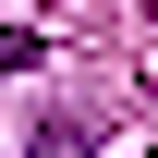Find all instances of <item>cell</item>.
Masks as SVG:
<instances>
[{"label": "cell", "mask_w": 158, "mask_h": 158, "mask_svg": "<svg viewBox=\"0 0 158 158\" xmlns=\"http://www.w3.org/2000/svg\"><path fill=\"white\" fill-rule=\"evenodd\" d=\"M0 73H37V37L24 24H0Z\"/></svg>", "instance_id": "cell-1"}]
</instances>
